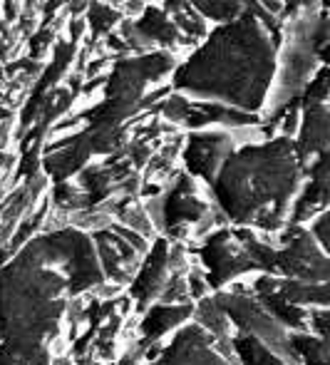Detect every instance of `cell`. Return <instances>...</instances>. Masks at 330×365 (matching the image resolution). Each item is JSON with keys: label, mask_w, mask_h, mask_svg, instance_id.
I'll use <instances>...</instances> for the list:
<instances>
[{"label": "cell", "mask_w": 330, "mask_h": 365, "mask_svg": "<svg viewBox=\"0 0 330 365\" xmlns=\"http://www.w3.org/2000/svg\"><path fill=\"white\" fill-rule=\"evenodd\" d=\"M229 239H231V234H219V236H214L211 246H214L216 251H221L224 256H229V254H231L234 259H239V256H241V249H239V246L231 244ZM209 264L214 266V271H216V279H214L216 284L226 281L229 276H236V274H239V271H236L234 266H226V264H224V259H214V261H209Z\"/></svg>", "instance_id": "cell-1"}]
</instances>
